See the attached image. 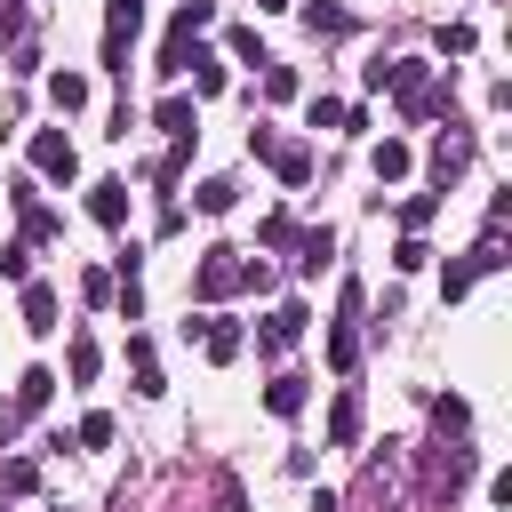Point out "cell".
I'll use <instances>...</instances> for the list:
<instances>
[{
    "label": "cell",
    "instance_id": "1",
    "mask_svg": "<svg viewBox=\"0 0 512 512\" xmlns=\"http://www.w3.org/2000/svg\"><path fill=\"white\" fill-rule=\"evenodd\" d=\"M240 280H248V256H240V248H200V264H192V296L216 304V296H232Z\"/></svg>",
    "mask_w": 512,
    "mask_h": 512
},
{
    "label": "cell",
    "instance_id": "2",
    "mask_svg": "<svg viewBox=\"0 0 512 512\" xmlns=\"http://www.w3.org/2000/svg\"><path fill=\"white\" fill-rule=\"evenodd\" d=\"M248 152H256V160H272V168H280V184H304V176H312V152H304V144H280L272 128H248Z\"/></svg>",
    "mask_w": 512,
    "mask_h": 512
},
{
    "label": "cell",
    "instance_id": "3",
    "mask_svg": "<svg viewBox=\"0 0 512 512\" xmlns=\"http://www.w3.org/2000/svg\"><path fill=\"white\" fill-rule=\"evenodd\" d=\"M32 168H40V176H56V184H72V168H80L72 136H64V128H40V136H32Z\"/></svg>",
    "mask_w": 512,
    "mask_h": 512
},
{
    "label": "cell",
    "instance_id": "4",
    "mask_svg": "<svg viewBox=\"0 0 512 512\" xmlns=\"http://www.w3.org/2000/svg\"><path fill=\"white\" fill-rule=\"evenodd\" d=\"M352 320H360V288H344V312H336V328H328V368H336V376L360 360V328H352Z\"/></svg>",
    "mask_w": 512,
    "mask_h": 512
},
{
    "label": "cell",
    "instance_id": "5",
    "mask_svg": "<svg viewBox=\"0 0 512 512\" xmlns=\"http://www.w3.org/2000/svg\"><path fill=\"white\" fill-rule=\"evenodd\" d=\"M88 216H96L104 232H120V224H128V184H120V176H104V184H88Z\"/></svg>",
    "mask_w": 512,
    "mask_h": 512
},
{
    "label": "cell",
    "instance_id": "6",
    "mask_svg": "<svg viewBox=\"0 0 512 512\" xmlns=\"http://www.w3.org/2000/svg\"><path fill=\"white\" fill-rule=\"evenodd\" d=\"M304 320H312L304 304H280V312H264V328H256V344H264V352H288V344L304 336Z\"/></svg>",
    "mask_w": 512,
    "mask_h": 512
},
{
    "label": "cell",
    "instance_id": "7",
    "mask_svg": "<svg viewBox=\"0 0 512 512\" xmlns=\"http://www.w3.org/2000/svg\"><path fill=\"white\" fill-rule=\"evenodd\" d=\"M24 328H32V336L56 328V288H48V280H24Z\"/></svg>",
    "mask_w": 512,
    "mask_h": 512
},
{
    "label": "cell",
    "instance_id": "8",
    "mask_svg": "<svg viewBox=\"0 0 512 512\" xmlns=\"http://www.w3.org/2000/svg\"><path fill=\"white\" fill-rule=\"evenodd\" d=\"M192 328H200L208 360H240V344H248V336H240V320H192Z\"/></svg>",
    "mask_w": 512,
    "mask_h": 512
},
{
    "label": "cell",
    "instance_id": "9",
    "mask_svg": "<svg viewBox=\"0 0 512 512\" xmlns=\"http://www.w3.org/2000/svg\"><path fill=\"white\" fill-rule=\"evenodd\" d=\"M48 392H56V376H48V368H24V376H16V408H8V416H40V408H48Z\"/></svg>",
    "mask_w": 512,
    "mask_h": 512
},
{
    "label": "cell",
    "instance_id": "10",
    "mask_svg": "<svg viewBox=\"0 0 512 512\" xmlns=\"http://www.w3.org/2000/svg\"><path fill=\"white\" fill-rule=\"evenodd\" d=\"M360 440V392H336V408H328V448H352Z\"/></svg>",
    "mask_w": 512,
    "mask_h": 512
},
{
    "label": "cell",
    "instance_id": "11",
    "mask_svg": "<svg viewBox=\"0 0 512 512\" xmlns=\"http://www.w3.org/2000/svg\"><path fill=\"white\" fill-rule=\"evenodd\" d=\"M288 240H296V272H320V264L336 256V232H328V224H320V232H288Z\"/></svg>",
    "mask_w": 512,
    "mask_h": 512
},
{
    "label": "cell",
    "instance_id": "12",
    "mask_svg": "<svg viewBox=\"0 0 512 512\" xmlns=\"http://www.w3.org/2000/svg\"><path fill=\"white\" fill-rule=\"evenodd\" d=\"M152 128H168L176 144H192V96H160V112H152Z\"/></svg>",
    "mask_w": 512,
    "mask_h": 512
},
{
    "label": "cell",
    "instance_id": "13",
    "mask_svg": "<svg viewBox=\"0 0 512 512\" xmlns=\"http://www.w3.org/2000/svg\"><path fill=\"white\" fill-rule=\"evenodd\" d=\"M264 408H272V416H296V408H304V376H272V384H264Z\"/></svg>",
    "mask_w": 512,
    "mask_h": 512
},
{
    "label": "cell",
    "instance_id": "14",
    "mask_svg": "<svg viewBox=\"0 0 512 512\" xmlns=\"http://www.w3.org/2000/svg\"><path fill=\"white\" fill-rule=\"evenodd\" d=\"M32 488H40V464L32 456H8L0 464V496H32Z\"/></svg>",
    "mask_w": 512,
    "mask_h": 512
},
{
    "label": "cell",
    "instance_id": "15",
    "mask_svg": "<svg viewBox=\"0 0 512 512\" xmlns=\"http://www.w3.org/2000/svg\"><path fill=\"white\" fill-rule=\"evenodd\" d=\"M184 72H192V88H200V96H216V88H224V64H216V48H192V64H184Z\"/></svg>",
    "mask_w": 512,
    "mask_h": 512
},
{
    "label": "cell",
    "instance_id": "16",
    "mask_svg": "<svg viewBox=\"0 0 512 512\" xmlns=\"http://www.w3.org/2000/svg\"><path fill=\"white\" fill-rule=\"evenodd\" d=\"M400 176H408V144L384 136V144H376V184H400Z\"/></svg>",
    "mask_w": 512,
    "mask_h": 512
},
{
    "label": "cell",
    "instance_id": "17",
    "mask_svg": "<svg viewBox=\"0 0 512 512\" xmlns=\"http://www.w3.org/2000/svg\"><path fill=\"white\" fill-rule=\"evenodd\" d=\"M304 24H312V32H352V16H344L336 0H304Z\"/></svg>",
    "mask_w": 512,
    "mask_h": 512
},
{
    "label": "cell",
    "instance_id": "18",
    "mask_svg": "<svg viewBox=\"0 0 512 512\" xmlns=\"http://www.w3.org/2000/svg\"><path fill=\"white\" fill-rule=\"evenodd\" d=\"M48 96H56V112H80V104H88V80H80V72H56Z\"/></svg>",
    "mask_w": 512,
    "mask_h": 512
},
{
    "label": "cell",
    "instance_id": "19",
    "mask_svg": "<svg viewBox=\"0 0 512 512\" xmlns=\"http://www.w3.org/2000/svg\"><path fill=\"white\" fill-rule=\"evenodd\" d=\"M64 368H72V384H88V376L104 368V352H96L88 336H72V352H64Z\"/></svg>",
    "mask_w": 512,
    "mask_h": 512
},
{
    "label": "cell",
    "instance_id": "20",
    "mask_svg": "<svg viewBox=\"0 0 512 512\" xmlns=\"http://www.w3.org/2000/svg\"><path fill=\"white\" fill-rule=\"evenodd\" d=\"M344 112H352V104H336V96H312V104H304V128H344Z\"/></svg>",
    "mask_w": 512,
    "mask_h": 512
},
{
    "label": "cell",
    "instance_id": "21",
    "mask_svg": "<svg viewBox=\"0 0 512 512\" xmlns=\"http://www.w3.org/2000/svg\"><path fill=\"white\" fill-rule=\"evenodd\" d=\"M432 216H440V192H416V200H400V224H408V232H424Z\"/></svg>",
    "mask_w": 512,
    "mask_h": 512
},
{
    "label": "cell",
    "instance_id": "22",
    "mask_svg": "<svg viewBox=\"0 0 512 512\" xmlns=\"http://www.w3.org/2000/svg\"><path fill=\"white\" fill-rule=\"evenodd\" d=\"M128 360H136V392H160V368H152V344H144V336L128 344Z\"/></svg>",
    "mask_w": 512,
    "mask_h": 512
},
{
    "label": "cell",
    "instance_id": "23",
    "mask_svg": "<svg viewBox=\"0 0 512 512\" xmlns=\"http://www.w3.org/2000/svg\"><path fill=\"white\" fill-rule=\"evenodd\" d=\"M0 280H32V248H24V240L0 248Z\"/></svg>",
    "mask_w": 512,
    "mask_h": 512
},
{
    "label": "cell",
    "instance_id": "24",
    "mask_svg": "<svg viewBox=\"0 0 512 512\" xmlns=\"http://www.w3.org/2000/svg\"><path fill=\"white\" fill-rule=\"evenodd\" d=\"M224 48H232V56H240V64H272V56H264V40H256V32H248V24H240V32H232V40H224Z\"/></svg>",
    "mask_w": 512,
    "mask_h": 512
},
{
    "label": "cell",
    "instance_id": "25",
    "mask_svg": "<svg viewBox=\"0 0 512 512\" xmlns=\"http://www.w3.org/2000/svg\"><path fill=\"white\" fill-rule=\"evenodd\" d=\"M192 200H200V208H208V216H224V208H232V184H224V176H208V184H200V192H192Z\"/></svg>",
    "mask_w": 512,
    "mask_h": 512
},
{
    "label": "cell",
    "instance_id": "26",
    "mask_svg": "<svg viewBox=\"0 0 512 512\" xmlns=\"http://www.w3.org/2000/svg\"><path fill=\"white\" fill-rule=\"evenodd\" d=\"M72 440H80V448H104V440H112V416H104V408H96V416H80V432H72Z\"/></svg>",
    "mask_w": 512,
    "mask_h": 512
},
{
    "label": "cell",
    "instance_id": "27",
    "mask_svg": "<svg viewBox=\"0 0 512 512\" xmlns=\"http://www.w3.org/2000/svg\"><path fill=\"white\" fill-rule=\"evenodd\" d=\"M424 256H432V248H424V232H408V240H400V248H392V264H400V272H416V264H424Z\"/></svg>",
    "mask_w": 512,
    "mask_h": 512
},
{
    "label": "cell",
    "instance_id": "28",
    "mask_svg": "<svg viewBox=\"0 0 512 512\" xmlns=\"http://www.w3.org/2000/svg\"><path fill=\"white\" fill-rule=\"evenodd\" d=\"M216 512H248V496H240V480H232V472H216Z\"/></svg>",
    "mask_w": 512,
    "mask_h": 512
},
{
    "label": "cell",
    "instance_id": "29",
    "mask_svg": "<svg viewBox=\"0 0 512 512\" xmlns=\"http://www.w3.org/2000/svg\"><path fill=\"white\" fill-rule=\"evenodd\" d=\"M264 96H296V72L288 64H264Z\"/></svg>",
    "mask_w": 512,
    "mask_h": 512
},
{
    "label": "cell",
    "instance_id": "30",
    "mask_svg": "<svg viewBox=\"0 0 512 512\" xmlns=\"http://www.w3.org/2000/svg\"><path fill=\"white\" fill-rule=\"evenodd\" d=\"M256 240H264V248H288V216H280V208H272V216H264V224H256Z\"/></svg>",
    "mask_w": 512,
    "mask_h": 512
},
{
    "label": "cell",
    "instance_id": "31",
    "mask_svg": "<svg viewBox=\"0 0 512 512\" xmlns=\"http://www.w3.org/2000/svg\"><path fill=\"white\" fill-rule=\"evenodd\" d=\"M176 16H184V24H192V32H208V24H216V0H184V8H176Z\"/></svg>",
    "mask_w": 512,
    "mask_h": 512
},
{
    "label": "cell",
    "instance_id": "32",
    "mask_svg": "<svg viewBox=\"0 0 512 512\" xmlns=\"http://www.w3.org/2000/svg\"><path fill=\"white\" fill-rule=\"evenodd\" d=\"M256 8H296V0H256Z\"/></svg>",
    "mask_w": 512,
    "mask_h": 512
}]
</instances>
